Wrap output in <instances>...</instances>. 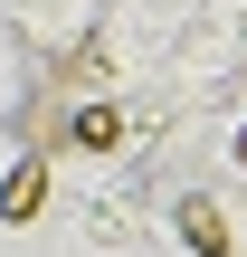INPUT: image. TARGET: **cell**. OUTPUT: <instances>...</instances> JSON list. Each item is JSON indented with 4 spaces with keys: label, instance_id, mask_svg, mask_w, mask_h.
<instances>
[{
    "label": "cell",
    "instance_id": "7a4b0ae2",
    "mask_svg": "<svg viewBox=\"0 0 247 257\" xmlns=\"http://www.w3.org/2000/svg\"><path fill=\"white\" fill-rule=\"evenodd\" d=\"M181 238H190L200 257H228V219H219L209 200H181Z\"/></svg>",
    "mask_w": 247,
    "mask_h": 257
},
{
    "label": "cell",
    "instance_id": "277c9868",
    "mask_svg": "<svg viewBox=\"0 0 247 257\" xmlns=\"http://www.w3.org/2000/svg\"><path fill=\"white\" fill-rule=\"evenodd\" d=\"M238 162H247V134H238Z\"/></svg>",
    "mask_w": 247,
    "mask_h": 257
},
{
    "label": "cell",
    "instance_id": "6da1fadb",
    "mask_svg": "<svg viewBox=\"0 0 247 257\" xmlns=\"http://www.w3.org/2000/svg\"><path fill=\"white\" fill-rule=\"evenodd\" d=\"M38 191H48V162H19L0 181V219H38Z\"/></svg>",
    "mask_w": 247,
    "mask_h": 257
},
{
    "label": "cell",
    "instance_id": "3957f363",
    "mask_svg": "<svg viewBox=\"0 0 247 257\" xmlns=\"http://www.w3.org/2000/svg\"><path fill=\"white\" fill-rule=\"evenodd\" d=\"M67 143H86V153H114V143H124V114H114V105H86V114L67 124Z\"/></svg>",
    "mask_w": 247,
    "mask_h": 257
}]
</instances>
